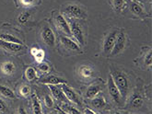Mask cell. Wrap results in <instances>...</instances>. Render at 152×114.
I'll use <instances>...</instances> for the list:
<instances>
[{"instance_id":"37","label":"cell","mask_w":152,"mask_h":114,"mask_svg":"<svg viewBox=\"0 0 152 114\" xmlns=\"http://www.w3.org/2000/svg\"><path fill=\"white\" fill-rule=\"evenodd\" d=\"M108 114H121V113L118 112V111H111V112H109Z\"/></svg>"},{"instance_id":"3","label":"cell","mask_w":152,"mask_h":114,"mask_svg":"<svg viewBox=\"0 0 152 114\" xmlns=\"http://www.w3.org/2000/svg\"><path fill=\"white\" fill-rule=\"evenodd\" d=\"M68 25L70 27L71 34L75 37L77 41L79 43V46H85L86 44V31L83 28L84 26L77 21V20L68 19Z\"/></svg>"},{"instance_id":"9","label":"cell","mask_w":152,"mask_h":114,"mask_svg":"<svg viewBox=\"0 0 152 114\" xmlns=\"http://www.w3.org/2000/svg\"><path fill=\"white\" fill-rule=\"evenodd\" d=\"M61 89L64 92L66 98L69 101L73 102L77 105H81V99H80L79 95L73 89L69 87L66 84H63L61 86Z\"/></svg>"},{"instance_id":"11","label":"cell","mask_w":152,"mask_h":114,"mask_svg":"<svg viewBox=\"0 0 152 114\" xmlns=\"http://www.w3.org/2000/svg\"><path fill=\"white\" fill-rule=\"evenodd\" d=\"M60 42L68 51H72L76 52H81V48H80L79 44H77L76 41H74L72 39H70L67 36H60Z\"/></svg>"},{"instance_id":"28","label":"cell","mask_w":152,"mask_h":114,"mask_svg":"<svg viewBox=\"0 0 152 114\" xmlns=\"http://www.w3.org/2000/svg\"><path fill=\"white\" fill-rule=\"evenodd\" d=\"M31 93V86L29 85H22L20 89V94L22 96V97H28Z\"/></svg>"},{"instance_id":"35","label":"cell","mask_w":152,"mask_h":114,"mask_svg":"<svg viewBox=\"0 0 152 114\" xmlns=\"http://www.w3.org/2000/svg\"><path fill=\"white\" fill-rule=\"evenodd\" d=\"M84 114H96V113L93 110H91V109L86 108V109H84Z\"/></svg>"},{"instance_id":"30","label":"cell","mask_w":152,"mask_h":114,"mask_svg":"<svg viewBox=\"0 0 152 114\" xmlns=\"http://www.w3.org/2000/svg\"><path fill=\"white\" fill-rule=\"evenodd\" d=\"M44 55H45V54H44L43 50L39 49L38 52H36V54H35L33 57L35 58V61H36L38 64H40V63H42V61L44 59Z\"/></svg>"},{"instance_id":"18","label":"cell","mask_w":152,"mask_h":114,"mask_svg":"<svg viewBox=\"0 0 152 114\" xmlns=\"http://www.w3.org/2000/svg\"><path fill=\"white\" fill-rule=\"evenodd\" d=\"M130 10L131 12L136 15L139 17H145L147 16V12L145 11L144 7H143L139 3L136 2V1H133L130 5Z\"/></svg>"},{"instance_id":"22","label":"cell","mask_w":152,"mask_h":114,"mask_svg":"<svg viewBox=\"0 0 152 114\" xmlns=\"http://www.w3.org/2000/svg\"><path fill=\"white\" fill-rule=\"evenodd\" d=\"M31 109H32L33 114H42L41 102L36 95H33L31 98Z\"/></svg>"},{"instance_id":"26","label":"cell","mask_w":152,"mask_h":114,"mask_svg":"<svg viewBox=\"0 0 152 114\" xmlns=\"http://www.w3.org/2000/svg\"><path fill=\"white\" fill-rule=\"evenodd\" d=\"M62 110H64L66 114H81L78 110H77L75 107L71 106V105L67 104V103H64L63 105L61 106Z\"/></svg>"},{"instance_id":"20","label":"cell","mask_w":152,"mask_h":114,"mask_svg":"<svg viewBox=\"0 0 152 114\" xmlns=\"http://www.w3.org/2000/svg\"><path fill=\"white\" fill-rule=\"evenodd\" d=\"M143 64L148 67H151L152 65V54L150 47H143Z\"/></svg>"},{"instance_id":"29","label":"cell","mask_w":152,"mask_h":114,"mask_svg":"<svg viewBox=\"0 0 152 114\" xmlns=\"http://www.w3.org/2000/svg\"><path fill=\"white\" fill-rule=\"evenodd\" d=\"M31 17V13L30 12H22L19 17H18V20L20 24H25L29 21Z\"/></svg>"},{"instance_id":"7","label":"cell","mask_w":152,"mask_h":114,"mask_svg":"<svg viewBox=\"0 0 152 114\" xmlns=\"http://www.w3.org/2000/svg\"><path fill=\"white\" fill-rule=\"evenodd\" d=\"M108 90H109V94L111 96V98L113 99V100L117 104L118 106H122L124 100L123 99L122 96L117 89V86H116L115 84L113 83V80L111 75H109V76H108Z\"/></svg>"},{"instance_id":"38","label":"cell","mask_w":152,"mask_h":114,"mask_svg":"<svg viewBox=\"0 0 152 114\" xmlns=\"http://www.w3.org/2000/svg\"><path fill=\"white\" fill-rule=\"evenodd\" d=\"M149 1H151V0H149Z\"/></svg>"},{"instance_id":"24","label":"cell","mask_w":152,"mask_h":114,"mask_svg":"<svg viewBox=\"0 0 152 114\" xmlns=\"http://www.w3.org/2000/svg\"><path fill=\"white\" fill-rule=\"evenodd\" d=\"M25 76L28 81H33L35 79H37V71L36 69L33 68L32 66L27 67L25 70Z\"/></svg>"},{"instance_id":"14","label":"cell","mask_w":152,"mask_h":114,"mask_svg":"<svg viewBox=\"0 0 152 114\" xmlns=\"http://www.w3.org/2000/svg\"><path fill=\"white\" fill-rule=\"evenodd\" d=\"M102 89V84L99 82H96V83L91 85L86 90V93H85L86 98L88 99H92L93 98L96 97V96L99 95V93L101 92Z\"/></svg>"},{"instance_id":"23","label":"cell","mask_w":152,"mask_h":114,"mask_svg":"<svg viewBox=\"0 0 152 114\" xmlns=\"http://www.w3.org/2000/svg\"><path fill=\"white\" fill-rule=\"evenodd\" d=\"M0 39L5 41H8V42H14V43H19V44H23V42L19 38H17L16 36H14V35H12L10 33H0Z\"/></svg>"},{"instance_id":"13","label":"cell","mask_w":152,"mask_h":114,"mask_svg":"<svg viewBox=\"0 0 152 114\" xmlns=\"http://www.w3.org/2000/svg\"><path fill=\"white\" fill-rule=\"evenodd\" d=\"M40 83L42 84H45V85H53V86H58V85H63V84H66V80L64 79V78L53 76V75H50L47 76L45 77L42 78V79L39 80Z\"/></svg>"},{"instance_id":"10","label":"cell","mask_w":152,"mask_h":114,"mask_svg":"<svg viewBox=\"0 0 152 114\" xmlns=\"http://www.w3.org/2000/svg\"><path fill=\"white\" fill-rule=\"evenodd\" d=\"M0 47H1L3 50L8 52H21L22 50H24L26 47L23 44H19V43H14V42H8V41H5L3 40L0 39Z\"/></svg>"},{"instance_id":"31","label":"cell","mask_w":152,"mask_h":114,"mask_svg":"<svg viewBox=\"0 0 152 114\" xmlns=\"http://www.w3.org/2000/svg\"><path fill=\"white\" fill-rule=\"evenodd\" d=\"M38 69L42 74H47L50 71V66L46 63H40L39 65H38Z\"/></svg>"},{"instance_id":"19","label":"cell","mask_w":152,"mask_h":114,"mask_svg":"<svg viewBox=\"0 0 152 114\" xmlns=\"http://www.w3.org/2000/svg\"><path fill=\"white\" fill-rule=\"evenodd\" d=\"M91 104L94 109L101 110L106 106V99L103 96H96L95 98L91 99Z\"/></svg>"},{"instance_id":"36","label":"cell","mask_w":152,"mask_h":114,"mask_svg":"<svg viewBox=\"0 0 152 114\" xmlns=\"http://www.w3.org/2000/svg\"><path fill=\"white\" fill-rule=\"evenodd\" d=\"M38 48L37 47H32L31 49V55L32 56H34L35 54H36V52H38Z\"/></svg>"},{"instance_id":"25","label":"cell","mask_w":152,"mask_h":114,"mask_svg":"<svg viewBox=\"0 0 152 114\" xmlns=\"http://www.w3.org/2000/svg\"><path fill=\"white\" fill-rule=\"evenodd\" d=\"M18 5H21L25 7H30L41 4V0H15Z\"/></svg>"},{"instance_id":"34","label":"cell","mask_w":152,"mask_h":114,"mask_svg":"<svg viewBox=\"0 0 152 114\" xmlns=\"http://www.w3.org/2000/svg\"><path fill=\"white\" fill-rule=\"evenodd\" d=\"M17 114H29V113L23 106H20L19 109H18V110H17Z\"/></svg>"},{"instance_id":"12","label":"cell","mask_w":152,"mask_h":114,"mask_svg":"<svg viewBox=\"0 0 152 114\" xmlns=\"http://www.w3.org/2000/svg\"><path fill=\"white\" fill-rule=\"evenodd\" d=\"M144 103V99H143L141 92L139 90H135L130 97L129 100V107L133 109H139L142 107Z\"/></svg>"},{"instance_id":"8","label":"cell","mask_w":152,"mask_h":114,"mask_svg":"<svg viewBox=\"0 0 152 114\" xmlns=\"http://www.w3.org/2000/svg\"><path fill=\"white\" fill-rule=\"evenodd\" d=\"M41 37L42 41L49 47L53 48L56 46V35L49 26H43L41 31Z\"/></svg>"},{"instance_id":"2","label":"cell","mask_w":152,"mask_h":114,"mask_svg":"<svg viewBox=\"0 0 152 114\" xmlns=\"http://www.w3.org/2000/svg\"><path fill=\"white\" fill-rule=\"evenodd\" d=\"M62 12L65 14L67 19L72 20H85L87 19V12L77 4H67L64 5L62 8Z\"/></svg>"},{"instance_id":"15","label":"cell","mask_w":152,"mask_h":114,"mask_svg":"<svg viewBox=\"0 0 152 114\" xmlns=\"http://www.w3.org/2000/svg\"><path fill=\"white\" fill-rule=\"evenodd\" d=\"M49 86V89L52 92L53 97L55 98L57 101L60 102H63V103H66L67 102V99L66 98V96L64 94V92L62 91L61 87H58L56 86H53V85H48Z\"/></svg>"},{"instance_id":"6","label":"cell","mask_w":152,"mask_h":114,"mask_svg":"<svg viewBox=\"0 0 152 114\" xmlns=\"http://www.w3.org/2000/svg\"><path fill=\"white\" fill-rule=\"evenodd\" d=\"M117 33H118L117 30H113L107 34L104 38V41L102 42V52L107 56L111 54L115 40H116V36H117Z\"/></svg>"},{"instance_id":"27","label":"cell","mask_w":152,"mask_h":114,"mask_svg":"<svg viewBox=\"0 0 152 114\" xmlns=\"http://www.w3.org/2000/svg\"><path fill=\"white\" fill-rule=\"evenodd\" d=\"M112 4L115 10H122L126 7L124 0H112Z\"/></svg>"},{"instance_id":"33","label":"cell","mask_w":152,"mask_h":114,"mask_svg":"<svg viewBox=\"0 0 152 114\" xmlns=\"http://www.w3.org/2000/svg\"><path fill=\"white\" fill-rule=\"evenodd\" d=\"M7 110V104L0 99V112H6Z\"/></svg>"},{"instance_id":"17","label":"cell","mask_w":152,"mask_h":114,"mask_svg":"<svg viewBox=\"0 0 152 114\" xmlns=\"http://www.w3.org/2000/svg\"><path fill=\"white\" fill-rule=\"evenodd\" d=\"M78 73L84 79H91L94 76V70L91 65H81L79 67Z\"/></svg>"},{"instance_id":"16","label":"cell","mask_w":152,"mask_h":114,"mask_svg":"<svg viewBox=\"0 0 152 114\" xmlns=\"http://www.w3.org/2000/svg\"><path fill=\"white\" fill-rule=\"evenodd\" d=\"M0 69H1V72L5 76H12L15 74L17 70L16 65L13 62H11V61H6V62L2 63Z\"/></svg>"},{"instance_id":"21","label":"cell","mask_w":152,"mask_h":114,"mask_svg":"<svg viewBox=\"0 0 152 114\" xmlns=\"http://www.w3.org/2000/svg\"><path fill=\"white\" fill-rule=\"evenodd\" d=\"M0 95L3 96V97L6 99H16L15 92L10 89V87L4 86V85H0Z\"/></svg>"},{"instance_id":"4","label":"cell","mask_w":152,"mask_h":114,"mask_svg":"<svg viewBox=\"0 0 152 114\" xmlns=\"http://www.w3.org/2000/svg\"><path fill=\"white\" fill-rule=\"evenodd\" d=\"M52 19L53 20V23H55L56 27L61 30L63 33H65L67 37L71 36V30H70V27L68 25V22L66 21V19L62 15L61 13L57 12V11H53L52 14Z\"/></svg>"},{"instance_id":"32","label":"cell","mask_w":152,"mask_h":114,"mask_svg":"<svg viewBox=\"0 0 152 114\" xmlns=\"http://www.w3.org/2000/svg\"><path fill=\"white\" fill-rule=\"evenodd\" d=\"M43 101H44V104H45V106L48 107V108H52L53 106V99H52V97L50 95L44 96Z\"/></svg>"},{"instance_id":"5","label":"cell","mask_w":152,"mask_h":114,"mask_svg":"<svg viewBox=\"0 0 152 114\" xmlns=\"http://www.w3.org/2000/svg\"><path fill=\"white\" fill-rule=\"evenodd\" d=\"M127 44V37L126 34L124 32V30H121L118 33L117 36H116V40L114 42L113 48L112 50V52L110 55H117L120 52H122L124 49H126V46Z\"/></svg>"},{"instance_id":"1","label":"cell","mask_w":152,"mask_h":114,"mask_svg":"<svg viewBox=\"0 0 152 114\" xmlns=\"http://www.w3.org/2000/svg\"><path fill=\"white\" fill-rule=\"evenodd\" d=\"M110 75L113 78V83L117 86L123 99L126 101L127 96L130 92V89H131L129 77L124 71H120V70L114 67H111Z\"/></svg>"}]
</instances>
